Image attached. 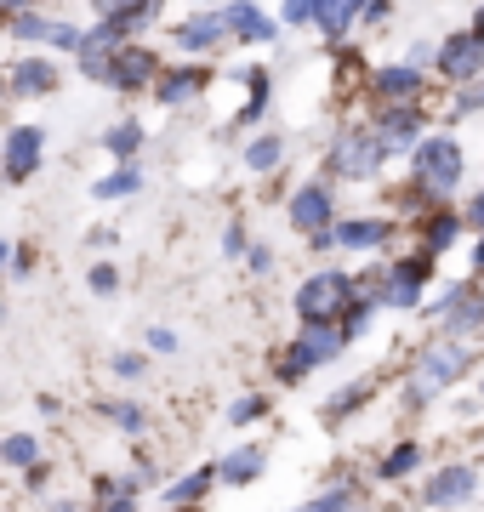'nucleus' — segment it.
<instances>
[{
  "instance_id": "nucleus-7",
  "label": "nucleus",
  "mask_w": 484,
  "mask_h": 512,
  "mask_svg": "<svg viewBox=\"0 0 484 512\" xmlns=\"http://www.w3.org/2000/svg\"><path fill=\"white\" fill-rule=\"evenodd\" d=\"M433 74L445 80L450 92L484 86V40L473 35V29H450V35L439 40V63H433Z\"/></svg>"
},
{
  "instance_id": "nucleus-9",
  "label": "nucleus",
  "mask_w": 484,
  "mask_h": 512,
  "mask_svg": "<svg viewBox=\"0 0 484 512\" xmlns=\"http://www.w3.org/2000/svg\"><path fill=\"white\" fill-rule=\"evenodd\" d=\"M428 120H433V114L422 109V103H393V109H376V114H371L376 137H382L393 154H416V148L428 143V137H433Z\"/></svg>"
},
{
  "instance_id": "nucleus-2",
  "label": "nucleus",
  "mask_w": 484,
  "mask_h": 512,
  "mask_svg": "<svg viewBox=\"0 0 484 512\" xmlns=\"http://www.w3.org/2000/svg\"><path fill=\"white\" fill-rule=\"evenodd\" d=\"M473 370V348L467 342H456V336H439V342H428V348L410 359V376H405V404H433L445 387H456Z\"/></svg>"
},
{
  "instance_id": "nucleus-19",
  "label": "nucleus",
  "mask_w": 484,
  "mask_h": 512,
  "mask_svg": "<svg viewBox=\"0 0 484 512\" xmlns=\"http://www.w3.org/2000/svg\"><path fill=\"white\" fill-rule=\"evenodd\" d=\"M393 239V217H342L336 222V251H382Z\"/></svg>"
},
{
  "instance_id": "nucleus-48",
  "label": "nucleus",
  "mask_w": 484,
  "mask_h": 512,
  "mask_svg": "<svg viewBox=\"0 0 484 512\" xmlns=\"http://www.w3.org/2000/svg\"><path fill=\"white\" fill-rule=\"evenodd\" d=\"M473 268L484 274V234H479V245H473Z\"/></svg>"
},
{
  "instance_id": "nucleus-33",
  "label": "nucleus",
  "mask_w": 484,
  "mask_h": 512,
  "mask_svg": "<svg viewBox=\"0 0 484 512\" xmlns=\"http://www.w3.org/2000/svg\"><path fill=\"white\" fill-rule=\"evenodd\" d=\"M359 399H371V382H348V387H336V399L331 404H325V416H348V410H354V404Z\"/></svg>"
},
{
  "instance_id": "nucleus-29",
  "label": "nucleus",
  "mask_w": 484,
  "mask_h": 512,
  "mask_svg": "<svg viewBox=\"0 0 484 512\" xmlns=\"http://www.w3.org/2000/svg\"><path fill=\"white\" fill-rule=\"evenodd\" d=\"M0 461H6V467H18V473H35V467H40V439L12 433V439L0 444Z\"/></svg>"
},
{
  "instance_id": "nucleus-25",
  "label": "nucleus",
  "mask_w": 484,
  "mask_h": 512,
  "mask_svg": "<svg viewBox=\"0 0 484 512\" xmlns=\"http://www.w3.org/2000/svg\"><path fill=\"white\" fill-rule=\"evenodd\" d=\"M143 143H149V131L137 126V120H114V126L103 131V154H114L120 165L137 160V154H143Z\"/></svg>"
},
{
  "instance_id": "nucleus-37",
  "label": "nucleus",
  "mask_w": 484,
  "mask_h": 512,
  "mask_svg": "<svg viewBox=\"0 0 484 512\" xmlns=\"http://www.w3.org/2000/svg\"><path fill=\"white\" fill-rule=\"evenodd\" d=\"M245 268H251L257 279H268L274 268H280V251H274V245H251V256H245Z\"/></svg>"
},
{
  "instance_id": "nucleus-5",
  "label": "nucleus",
  "mask_w": 484,
  "mask_h": 512,
  "mask_svg": "<svg viewBox=\"0 0 484 512\" xmlns=\"http://www.w3.org/2000/svg\"><path fill=\"white\" fill-rule=\"evenodd\" d=\"M433 256H393L388 268H376L371 279H359L365 291H376L382 296V308H399V313H410V308H422V291H428V279H433Z\"/></svg>"
},
{
  "instance_id": "nucleus-44",
  "label": "nucleus",
  "mask_w": 484,
  "mask_h": 512,
  "mask_svg": "<svg viewBox=\"0 0 484 512\" xmlns=\"http://www.w3.org/2000/svg\"><path fill=\"white\" fill-rule=\"evenodd\" d=\"M97 512H137V495H114V501H97Z\"/></svg>"
},
{
  "instance_id": "nucleus-13",
  "label": "nucleus",
  "mask_w": 484,
  "mask_h": 512,
  "mask_svg": "<svg viewBox=\"0 0 484 512\" xmlns=\"http://www.w3.org/2000/svg\"><path fill=\"white\" fill-rule=\"evenodd\" d=\"M365 92H371L376 109H393V103H422V92H428V74L410 69V63H382V69H371Z\"/></svg>"
},
{
  "instance_id": "nucleus-45",
  "label": "nucleus",
  "mask_w": 484,
  "mask_h": 512,
  "mask_svg": "<svg viewBox=\"0 0 484 512\" xmlns=\"http://www.w3.org/2000/svg\"><path fill=\"white\" fill-rule=\"evenodd\" d=\"M467 228H479V234H484V194H473V200H467Z\"/></svg>"
},
{
  "instance_id": "nucleus-49",
  "label": "nucleus",
  "mask_w": 484,
  "mask_h": 512,
  "mask_svg": "<svg viewBox=\"0 0 484 512\" xmlns=\"http://www.w3.org/2000/svg\"><path fill=\"white\" fill-rule=\"evenodd\" d=\"M52 512H80V507H75V501H57V507H52Z\"/></svg>"
},
{
  "instance_id": "nucleus-26",
  "label": "nucleus",
  "mask_w": 484,
  "mask_h": 512,
  "mask_svg": "<svg viewBox=\"0 0 484 512\" xmlns=\"http://www.w3.org/2000/svg\"><path fill=\"white\" fill-rule=\"evenodd\" d=\"M137 188H143V165L131 160V165H120V171H109V177H97L92 194L97 200H126V194H137Z\"/></svg>"
},
{
  "instance_id": "nucleus-21",
  "label": "nucleus",
  "mask_w": 484,
  "mask_h": 512,
  "mask_svg": "<svg viewBox=\"0 0 484 512\" xmlns=\"http://www.w3.org/2000/svg\"><path fill=\"white\" fill-rule=\"evenodd\" d=\"M228 80H240L245 92H251V97H245V109L234 114V126H257L262 109H268V97H274V74H268V69H234Z\"/></svg>"
},
{
  "instance_id": "nucleus-1",
  "label": "nucleus",
  "mask_w": 484,
  "mask_h": 512,
  "mask_svg": "<svg viewBox=\"0 0 484 512\" xmlns=\"http://www.w3.org/2000/svg\"><path fill=\"white\" fill-rule=\"evenodd\" d=\"M462 171H467V154L456 137H445V131H433L428 143L410 154V188H405V205H428V211H439V205H450V194L462 188Z\"/></svg>"
},
{
  "instance_id": "nucleus-30",
  "label": "nucleus",
  "mask_w": 484,
  "mask_h": 512,
  "mask_svg": "<svg viewBox=\"0 0 484 512\" xmlns=\"http://www.w3.org/2000/svg\"><path fill=\"white\" fill-rule=\"evenodd\" d=\"M422 467V444H393L388 450V461H382V484H393V478H405V473H416Z\"/></svg>"
},
{
  "instance_id": "nucleus-27",
  "label": "nucleus",
  "mask_w": 484,
  "mask_h": 512,
  "mask_svg": "<svg viewBox=\"0 0 484 512\" xmlns=\"http://www.w3.org/2000/svg\"><path fill=\"white\" fill-rule=\"evenodd\" d=\"M376 308H382V296H376V291H365V285H359V296H354V308L342 313V336H348V342H359V336H365V330H371Z\"/></svg>"
},
{
  "instance_id": "nucleus-40",
  "label": "nucleus",
  "mask_w": 484,
  "mask_h": 512,
  "mask_svg": "<svg viewBox=\"0 0 484 512\" xmlns=\"http://www.w3.org/2000/svg\"><path fill=\"white\" fill-rule=\"evenodd\" d=\"M114 376L120 382H143V353H114Z\"/></svg>"
},
{
  "instance_id": "nucleus-51",
  "label": "nucleus",
  "mask_w": 484,
  "mask_h": 512,
  "mask_svg": "<svg viewBox=\"0 0 484 512\" xmlns=\"http://www.w3.org/2000/svg\"><path fill=\"white\" fill-rule=\"evenodd\" d=\"M365 6H371V0H365Z\"/></svg>"
},
{
  "instance_id": "nucleus-10",
  "label": "nucleus",
  "mask_w": 484,
  "mask_h": 512,
  "mask_svg": "<svg viewBox=\"0 0 484 512\" xmlns=\"http://www.w3.org/2000/svg\"><path fill=\"white\" fill-rule=\"evenodd\" d=\"M285 217H291V228H297L302 239H314V234H325V228H336V194H331V183L325 177H314V183H302L291 200H285Z\"/></svg>"
},
{
  "instance_id": "nucleus-14",
  "label": "nucleus",
  "mask_w": 484,
  "mask_h": 512,
  "mask_svg": "<svg viewBox=\"0 0 484 512\" xmlns=\"http://www.w3.org/2000/svg\"><path fill=\"white\" fill-rule=\"evenodd\" d=\"M223 40H234V35H228V18H223V12H188L183 23H171V46H177V52H188V57L217 52Z\"/></svg>"
},
{
  "instance_id": "nucleus-23",
  "label": "nucleus",
  "mask_w": 484,
  "mask_h": 512,
  "mask_svg": "<svg viewBox=\"0 0 484 512\" xmlns=\"http://www.w3.org/2000/svg\"><path fill=\"white\" fill-rule=\"evenodd\" d=\"M359 12H365V0H319V18H314L319 40H331L336 46V40L359 23Z\"/></svg>"
},
{
  "instance_id": "nucleus-17",
  "label": "nucleus",
  "mask_w": 484,
  "mask_h": 512,
  "mask_svg": "<svg viewBox=\"0 0 484 512\" xmlns=\"http://www.w3.org/2000/svg\"><path fill=\"white\" fill-rule=\"evenodd\" d=\"M462 228H467V211H456V205H439V211H428V217H422V228H416V251L439 262V256H445L450 245L462 239Z\"/></svg>"
},
{
  "instance_id": "nucleus-11",
  "label": "nucleus",
  "mask_w": 484,
  "mask_h": 512,
  "mask_svg": "<svg viewBox=\"0 0 484 512\" xmlns=\"http://www.w3.org/2000/svg\"><path fill=\"white\" fill-rule=\"evenodd\" d=\"M0 160H6V183H29L40 165H46V131L35 120H12L6 126V143H0Z\"/></svg>"
},
{
  "instance_id": "nucleus-16",
  "label": "nucleus",
  "mask_w": 484,
  "mask_h": 512,
  "mask_svg": "<svg viewBox=\"0 0 484 512\" xmlns=\"http://www.w3.org/2000/svg\"><path fill=\"white\" fill-rule=\"evenodd\" d=\"M223 18H228V35L245 40V46H274L280 40V18H268L257 0H228Z\"/></svg>"
},
{
  "instance_id": "nucleus-36",
  "label": "nucleus",
  "mask_w": 484,
  "mask_h": 512,
  "mask_svg": "<svg viewBox=\"0 0 484 512\" xmlns=\"http://www.w3.org/2000/svg\"><path fill=\"white\" fill-rule=\"evenodd\" d=\"M314 18H319V0H285V6H280L285 29H302V23H314Z\"/></svg>"
},
{
  "instance_id": "nucleus-50",
  "label": "nucleus",
  "mask_w": 484,
  "mask_h": 512,
  "mask_svg": "<svg viewBox=\"0 0 484 512\" xmlns=\"http://www.w3.org/2000/svg\"><path fill=\"white\" fill-rule=\"evenodd\" d=\"M200 6H217V0H200ZM223 6H228V0H223Z\"/></svg>"
},
{
  "instance_id": "nucleus-6",
  "label": "nucleus",
  "mask_w": 484,
  "mask_h": 512,
  "mask_svg": "<svg viewBox=\"0 0 484 512\" xmlns=\"http://www.w3.org/2000/svg\"><path fill=\"white\" fill-rule=\"evenodd\" d=\"M342 348H348L342 325H302V336L280 353V382H302V376H314V370L331 365Z\"/></svg>"
},
{
  "instance_id": "nucleus-3",
  "label": "nucleus",
  "mask_w": 484,
  "mask_h": 512,
  "mask_svg": "<svg viewBox=\"0 0 484 512\" xmlns=\"http://www.w3.org/2000/svg\"><path fill=\"white\" fill-rule=\"evenodd\" d=\"M388 154H393V148L376 137L371 120H365V126L354 120V126L336 131V143L325 148V171H331V177H342V183H371L376 171L388 165Z\"/></svg>"
},
{
  "instance_id": "nucleus-15",
  "label": "nucleus",
  "mask_w": 484,
  "mask_h": 512,
  "mask_svg": "<svg viewBox=\"0 0 484 512\" xmlns=\"http://www.w3.org/2000/svg\"><path fill=\"white\" fill-rule=\"evenodd\" d=\"M57 86H63V69H57L52 57H18L12 74H6V92L18 97V103H29V97H52Z\"/></svg>"
},
{
  "instance_id": "nucleus-41",
  "label": "nucleus",
  "mask_w": 484,
  "mask_h": 512,
  "mask_svg": "<svg viewBox=\"0 0 484 512\" xmlns=\"http://www.w3.org/2000/svg\"><path fill=\"white\" fill-rule=\"evenodd\" d=\"M149 348H154V353H177L183 342H177V330H171V325H154V330H149Z\"/></svg>"
},
{
  "instance_id": "nucleus-38",
  "label": "nucleus",
  "mask_w": 484,
  "mask_h": 512,
  "mask_svg": "<svg viewBox=\"0 0 484 512\" xmlns=\"http://www.w3.org/2000/svg\"><path fill=\"white\" fill-rule=\"evenodd\" d=\"M86 285H92L97 296H109L114 285H120V268H114V262H92V274H86Z\"/></svg>"
},
{
  "instance_id": "nucleus-42",
  "label": "nucleus",
  "mask_w": 484,
  "mask_h": 512,
  "mask_svg": "<svg viewBox=\"0 0 484 512\" xmlns=\"http://www.w3.org/2000/svg\"><path fill=\"white\" fill-rule=\"evenodd\" d=\"M6 256H12V274H18V279L35 274V251H23V245H6Z\"/></svg>"
},
{
  "instance_id": "nucleus-32",
  "label": "nucleus",
  "mask_w": 484,
  "mask_h": 512,
  "mask_svg": "<svg viewBox=\"0 0 484 512\" xmlns=\"http://www.w3.org/2000/svg\"><path fill=\"white\" fill-rule=\"evenodd\" d=\"M484 109V86H462V92L450 97V109H445V120H473V114Z\"/></svg>"
},
{
  "instance_id": "nucleus-4",
  "label": "nucleus",
  "mask_w": 484,
  "mask_h": 512,
  "mask_svg": "<svg viewBox=\"0 0 484 512\" xmlns=\"http://www.w3.org/2000/svg\"><path fill=\"white\" fill-rule=\"evenodd\" d=\"M354 296H359L354 274H342V268H319V274H308L297 285L291 308H297L302 325H342V313L354 308Z\"/></svg>"
},
{
  "instance_id": "nucleus-34",
  "label": "nucleus",
  "mask_w": 484,
  "mask_h": 512,
  "mask_svg": "<svg viewBox=\"0 0 484 512\" xmlns=\"http://www.w3.org/2000/svg\"><path fill=\"white\" fill-rule=\"evenodd\" d=\"M262 410H268V399H262V393H240V399L228 404V421H234V427H251Z\"/></svg>"
},
{
  "instance_id": "nucleus-24",
  "label": "nucleus",
  "mask_w": 484,
  "mask_h": 512,
  "mask_svg": "<svg viewBox=\"0 0 484 512\" xmlns=\"http://www.w3.org/2000/svg\"><path fill=\"white\" fill-rule=\"evenodd\" d=\"M262 444H240V450H228L223 456V467H217V478H223L228 490H245V484H257V473H262Z\"/></svg>"
},
{
  "instance_id": "nucleus-22",
  "label": "nucleus",
  "mask_w": 484,
  "mask_h": 512,
  "mask_svg": "<svg viewBox=\"0 0 484 512\" xmlns=\"http://www.w3.org/2000/svg\"><path fill=\"white\" fill-rule=\"evenodd\" d=\"M245 171H251V177H280L285 171V137L280 131H262V137L245 143Z\"/></svg>"
},
{
  "instance_id": "nucleus-20",
  "label": "nucleus",
  "mask_w": 484,
  "mask_h": 512,
  "mask_svg": "<svg viewBox=\"0 0 484 512\" xmlns=\"http://www.w3.org/2000/svg\"><path fill=\"white\" fill-rule=\"evenodd\" d=\"M205 86H211V69H205V63H177V69H166V80L154 86V97H160L166 109H177V103H194Z\"/></svg>"
},
{
  "instance_id": "nucleus-28",
  "label": "nucleus",
  "mask_w": 484,
  "mask_h": 512,
  "mask_svg": "<svg viewBox=\"0 0 484 512\" xmlns=\"http://www.w3.org/2000/svg\"><path fill=\"white\" fill-rule=\"evenodd\" d=\"M211 478H217V467H194L188 478H177V484L166 490V507H194V501L211 490Z\"/></svg>"
},
{
  "instance_id": "nucleus-31",
  "label": "nucleus",
  "mask_w": 484,
  "mask_h": 512,
  "mask_svg": "<svg viewBox=\"0 0 484 512\" xmlns=\"http://www.w3.org/2000/svg\"><path fill=\"white\" fill-rule=\"evenodd\" d=\"M297 512H354V490H348V484H336V490L314 495V501H302Z\"/></svg>"
},
{
  "instance_id": "nucleus-47",
  "label": "nucleus",
  "mask_w": 484,
  "mask_h": 512,
  "mask_svg": "<svg viewBox=\"0 0 484 512\" xmlns=\"http://www.w3.org/2000/svg\"><path fill=\"white\" fill-rule=\"evenodd\" d=\"M467 29H473V35L484 40V6H479V12H473V23H467Z\"/></svg>"
},
{
  "instance_id": "nucleus-12",
  "label": "nucleus",
  "mask_w": 484,
  "mask_h": 512,
  "mask_svg": "<svg viewBox=\"0 0 484 512\" xmlns=\"http://www.w3.org/2000/svg\"><path fill=\"white\" fill-rule=\"evenodd\" d=\"M166 80V63H160V52L154 46H126V52L114 57V74H109V92H120V97H137V92H154Z\"/></svg>"
},
{
  "instance_id": "nucleus-39",
  "label": "nucleus",
  "mask_w": 484,
  "mask_h": 512,
  "mask_svg": "<svg viewBox=\"0 0 484 512\" xmlns=\"http://www.w3.org/2000/svg\"><path fill=\"white\" fill-rule=\"evenodd\" d=\"M223 256H228V262H234V256H251V245H245V222H240V217L223 228Z\"/></svg>"
},
{
  "instance_id": "nucleus-46",
  "label": "nucleus",
  "mask_w": 484,
  "mask_h": 512,
  "mask_svg": "<svg viewBox=\"0 0 484 512\" xmlns=\"http://www.w3.org/2000/svg\"><path fill=\"white\" fill-rule=\"evenodd\" d=\"M0 6H6V18H23V12H35L40 0H0Z\"/></svg>"
},
{
  "instance_id": "nucleus-8",
  "label": "nucleus",
  "mask_w": 484,
  "mask_h": 512,
  "mask_svg": "<svg viewBox=\"0 0 484 512\" xmlns=\"http://www.w3.org/2000/svg\"><path fill=\"white\" fill-rule=\"evenodd\" d=\"M433 319H439V336H456V342H467V336H479V330H484V291L473 285V279H462V285H450V291L439 296V308H433Z\"/></svg>"
},
{
  "instance_id": "nucleus-35",
  "label": "nucleus",
  "mask_w": 484,
  "mask_h": 512,
  "mask_svg": "<svg viewBox=\"0 0 484 512\" xmlns=\"http://www.w3.org/2000/svg\"><path fill=\"white\" fill-rule=\"evenodd\" d=\"M114 416V427H126V433H143L149 427V416H143V404H131V399H120V404H103Z\"/></svg>"
},
{
  "instance_id": "nucleus-18",
  "label": "nucleus",
  "mask_w": 484,
  "mask_h": 512,
  "mask_svg": "<svg viewBox=\"0 0 484 512\" xmlns=\"http://www.w3.org/2000/svg\"><path fill=\"white\" fill-rule=\"evenodd\" d=\"M473 490H479L473 467H439L433 484H422V501L428 507H462V501H473Z\"/></svg>"
},
{
  "instance_id": "nucleus-43",
  "label": "nucleus",
  "mask_w": 484,
  "mask_h": 512,
  "mask_svg": "<svg viewBox=\"0 0 484 512\" xmlns=\"http://www.w3.org/2000/svg\"><path fill=\"white\" fill-rule=\"evenodd\" d=\"M388 12H393V0H371V6L359 12V23H365V29H371V23H388Z\"/></svg>"
}]
</instances>
